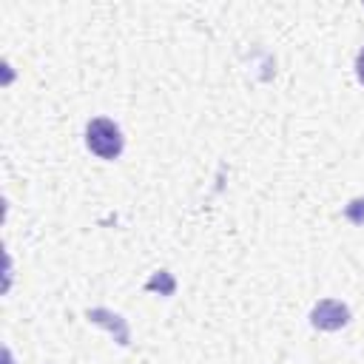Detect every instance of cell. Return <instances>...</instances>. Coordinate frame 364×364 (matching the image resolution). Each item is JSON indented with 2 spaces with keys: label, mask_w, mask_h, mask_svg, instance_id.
Segmentation results:
<instances>
[{
  "label": "cell",
  "mask_w": 364,
  "mask_h": 364,
  "mask_svg": "<svg viewBox=\"0 0 364 364\" xmlns=\"http://www.w3.org/2000/svg\"><path fill=\"white\" fill-rule=\"evenodd\" d=\"M145 290H159L162 296H173L176 282H173V276H171L168 270H159V273H154V276L145 282Z\"/></svg>",
  "instance_id": "4"
},
{
  "label": "cell",
  "mask_w": 364,
  "mask_h": 364,
  "mask_svg": "<svg viewBox=\"0 0 364 364\" xmlns=\"http://www.w3.org/2000/svg\"><path fill=\"white\" fill-rule=\"evenodd\" d=\"M85 316H88L91 324L105 327V330L114 336L117 344L128 347V341H131V330H128V321H125L119 313H114V310H108V307H94V310H88Z\"/></svg>",
  "instance_id": "3"
},
{
  "label": "cell",
  "mask_w": 364,
  "mask_h": 364,
  "mask_svg": "<svg viewBox=\"0 0 364 364\" xmlns=\"http://www.w3.org/2000/svg\"><path fill=\"white\" fill-rule=\"evenodd\" d=\"M344 219L347 222H353V225H364V196H355V199H350L347 205H344Z\"/></svg>",
  "instance_id": "5"
},
{
  "label": "cell",
  "mask_w": 364,
  "mask_h": 364,
  "mask_svg": "<svg viewBox=\"0 0 364 364\" xmlns=\"http://www.w3.org/2000/svg\"><path fill=\"white\" fill-rule=\"evenodd\" d=\"M3 358H6V364H14V358H11V350L6 347V353H3Z\"/></svg>",
  "instance_id": "7"
},
{
  "label": "cell",
  "mask_w": 364,
  "mask_h": 364,
  "mask_svg": "<svg viewBox=\"0 0 364 364\" xmlns=\"http://www.w3.org/2000/svg\"><path fill=\"white\" fill-rule=\"evenodd\" d=\"M350 318H353L350 307L344 301H338V299H321L310 310V327H316L321 333H336V330L347 327Z\"/></svg>",
  "instance_id": "2"
},
{
  "label": "cell",
  "mask_w": 364,
  "mask_h": 364,
  "mask_svg": "<svg viewBox=\"0 0 364 364\" xmlns=\"http://www.w3.org/2000/svg\"><path fill=\"white\" fill-rule=\"evenodd\" d=\"M85 148L94 156L105 159V162L117 159L122 154V148H125V139H122L119 125L114 119H108V117L88 119V125H85Z\"/></svg>",
  "instance_id": "1"
},
{
  "label": "cell",
  "mask_w": 364,
  "mask_h": 364,
  "mask_svg": "<svg viewBox=\"0 0 364 364\" xmlns=\"http://www.w3.org/2000/svg\"><path fill=\"white\" fill-rule=\"evenodd\" d=\"M355 80L364 85V46H361V51L355 54Z\"/></svg>",
  "instance_id": "6"
}]
</instances>
